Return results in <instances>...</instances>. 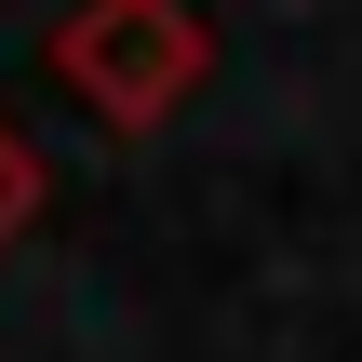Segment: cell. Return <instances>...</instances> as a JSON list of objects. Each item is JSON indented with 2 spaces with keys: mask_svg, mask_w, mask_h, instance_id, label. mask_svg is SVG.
<instances>
[{
  "mask_svg": "<svg viewBox=\"0 0 362 362\" xmlns=\"http://www.w3.org/2000/svg\"><path fill=\"white\" fill-rule=\"evenodd\" d=\"M54 81H67L107 134H161V121L215 81V27H202V0H67Z\"/></svg>",
  "mask_w": 362,
  "mask_h": 362,
  "instance_id": "obj_1",
  "label": "cell"
},
{
  "mask_svg": "<svg viewBox=\"0 0 362 362\" xmlns=\"http://www.w3.org/2000/svg\"><path fill=\"white\" fill-rule=\"evenodd\" d=\"M27 215H40V148H27V134L0 121V242H13Z\"/></svg>",
  "mask_w": 362,
  "mask_h": 362,
  "instance_id": "obj_2",
  "label": "cell"
}]
</instances>
